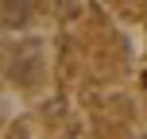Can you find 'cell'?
I'll return each mask as SVG.
<instances>
[{"instance_id":"obj_1","label":"cell","mask_w":147,"mask_h":139,"mask_svg":"<svg viewBox=\"0 0 147 139\" xmlns=\"http://www.w3.org/2000/svg\"><path fill=\"white\" fill-rule=\"evenodd\" d=\"M31 15H35L31 4H0V23L4 27H23Z\"/></svg>"}]
</instances>
